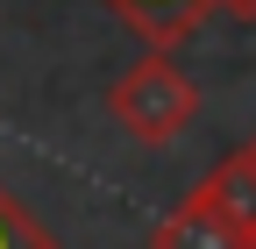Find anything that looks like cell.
I'll use <instances>...</instances> for the list:
<instances>
[{
	"label": "cell",
	"mask_w": 256,
	"mask_h": 249,
	"mask_svg": "<svg viewBox=\"0 0 256 249\" xmlns=\"http://www.w3.org/2000/svg\"><path fill=\"white\" fill-rule=\"evenodd\" d=\"M220 14H235V22H256V0H214Z\"/></svg>",
	"instance_id": "8992f818"
},
{
	"label": "cell",
	"mask_w": 256,
	"mask_h": 249,
	"mask_svg": "<svg viewBox=\"0 0 256 249\" xmlns=\"http://www.w3.org/2000/svg\"><path fill=\"white\" fill-rule=\"evenodd\" d=\"M0 249H57V235L8 192V185H0Z\"/></svg>",
	"instance_id": "5b68a950"
},
{
	"label": "cell",
	"mask_w": 256,
	"mask_h": 249,
	"mask_svg": "<svg viewBox=\"0 0 256 249\" xmlns=\"http://www.w3.org/2000/svg\"><path fill=\"white\" fill-rule=\"evenodd\" d=\"M107 114H114V128L128 142H142V150H164L192 128V114H200V86H192L164 50L156 57H136L114 86H107Z\"/></svg>",
	"instance_id": "6da1fadb"
},
{
	"label": "cell",
	"mask_w": 256,
	"mask_h": 249,
	"mask_svg": "<svg viewBox=\"0 0 256 249\" xmlns=\"http://www.w3.org/2000/svg\"><path fill=\"white\" fill-rule=\"evenodd\" d=\"M150 249H256L249 228H235L220 206H206L200 192H185L164 221L150 228Z\"/></svg>",
	"instance_id": "7a4b0ae2"
},
{
	"label": "cell",
	"mask_w": 256,
	"mask_h": 249,
	"mask_svg": "<svg viewBox=\"0 0 256 249\" xmlns=\"http://www.w3.org/2000/svg\"><path fill=\"white\" fill-rule=\"evenodd\" d=\"M114 22H128L150 50H178L192 28L214 14V0H107Z\"/></svg>",
	"instance_id": "3957f363"
},
{
	"label": "cell",
	"mask_w": 256,
	"mask_h": 249,
	"mask_svg": "<svg viewBox=\"0 0 256 249\" xmlns=\"http://www.w3.org/2000/svg\"><path fill=\"white\" fill-rule=\"evenodd\" d=\"M192 192H200L206 206H220L235 228H249V235H256V157H249V142H242V150H228V157H220L200 185H192Z\"/></svg>",
	"instance_id": "277c9868"
},
{
	"label": "cell",
	"mask_w": 256,
	"mask_h": 249,
	"mask_svg": "<svg viewBox=\"0 0 256 249\" xmlns=\"http://www.w3.org/2000/svg\"><path fill=\"white\" fill-rule=\"evenodd\" d=\"M249 157H256V142H249Z\"/></svg>",
	"instance_id": "52a82bcc"
}]
</instances>
